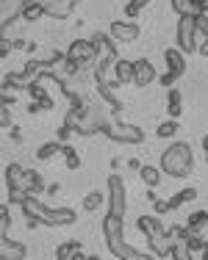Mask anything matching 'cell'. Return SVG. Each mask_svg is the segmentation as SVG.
Returning <instances> with one entry per match:
<instances>
[{"label":"cell","mask_w":208,"mask_h":260,"mask_svg":"<svg viewBox=\"0 0 208 260\" xmlns=\"http://www.w3.org/2000/svg\"><path fill=\"white\" fill-rule=\"evenodd\" d=\"M136 72H139V75H136L139 83H147V80H150V67H147V64H139Z\"/></svg>","instance_id":"cell-1"}]
</instances>
